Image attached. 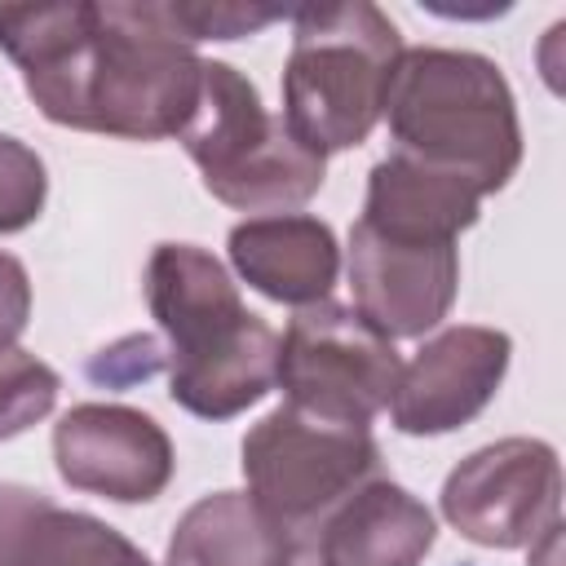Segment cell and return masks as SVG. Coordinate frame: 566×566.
<instances>
[{
	"label": "cell",
	"mask_w": 566,
	"mask_h": 566,
	"mask_svg": "<svg viewBox=\"0 0 566 566\" xmlns=\"http://www.w3.org/2000/svg\"><path fill=\"white\" fill-rule=\"evenodd\" d=\"M0 49L44 119L124 142L181 137L203 88L168 4H0Z\"/></svg>",
	"instance_id": "6da1fadb"
},
{
	"label": "cell",
	"mask_w": 566,
	"mask_h": 566,
	"mask_svg": "<svg viewBox=\"0 0 566 566\" xmlns=\"http://www.w3.org/2000/svg\"><path fill=\"white\" fill-rule=\"evenodd\" d=\"M146 305L168 340V394L190 416L230 420L274 389L279 336L212 252L159 243L146 261Z\"/></svg>",
	"instance_id": "7a4b0ae2"
},
{
	"label": "cell",
	"mask_w": 566,
	"mask_h": 566,
	"mask_svg": "<svg viewBox=\"0 0 566 566\" xmlns=\"http://www.w3.org/2000/svg\"><path fill=\"white\" fill-rule=\"evenodd\" d=\"M385 119L394 155L495 195L522 164L517 102L500 66L469 49H402Z\"/></svg>",
	"instance_id": "3957f363"
},
{
	"label": "cell",
	"mask_w": 566,
	"mask_h": 566,
	"mask_svg": "<svg viewBox=\"0 0 566 566\" xmlns=\"http://www.w3.org/2000/svg\"><path fill=\"white\" fill-rule=\"evenodd\" d=\"M398 57L402 35L376 4H305L292 13L279 115L323 159L363 146L385 115Z\"/></svg>",
	"instance_id": "277c9868"
},
{
	"label": "cell",
	"mask_w": 566,
	"mask_h": 566,
	"mask_svg": "<svg viewBox=\"0 0 566 566\" xmlns=\"http://www.w3.org/2000/svg\"><path fill=\"white\" fill-rule=\"evenodd\" d=\"M181 146L212 199L239 212H287L318 195L327 159L296 142L287 119L261 106L256 84L230 62H203V88Z\"/></svg>",
	"instance_id": "5b68a950"
},
{
	"label": "cell",
	"mask_w": 566,
	"mask_h": 566,
	"mask_svg": "<svg viewBox=\"0 0 566 566\" xmlns=\"http://www.w3.org/2000/svg\"><path fill=\"white\" fill-rule=\"evenodd\" d=\"M243 478L256 509L292 544H305L345 495L380 478V447L367 424L323 420L283 402L243 433Z\"/></svg>",
	"instance_id": "8992f818"
},
{
	"label": "cell",
	"mask_w": 566,
	"mask_h": 566,
	"mask_svg": "<svg viewBox=\"0 0 566 566\" xmlns=\"http://www.w3.org/2000/svg\"><path fill=\"white\" fill-rule=\"evenodd\" d=\"M398 349L376 327H367L349 305L318 301L296 310L279 340L274 385H283L287 407H301L340 424H371L394 398Z\"/></svg>",
	"instance_id": "52a82bcc"
},
{
	"label": "cell",
	"mask_w": 566,
	"mask_h": 566,
	"mask_svg": "<svg viewBox=\"0 0 566 566\" xmlns=\"http://www.w3.org/2000/svg\"><path fill=\"white\" fill-rule=\"evenodd\" d=\"M562 464L539 438H500L442 482V517L482 548H526L562 517Z\"/></svg>",
	"instance_id": "ba28073f"
},
{
	"label": "cell",
	"mask_w": 566,
	"mask_h": 566,
	"mask_svg": "<svg viewBox=\"0 0 566 566\" xmlns=\"http://www.w3.org/2000/svg\"><path fill=\"white\" fill-rule=\"evenodd\" d=\"M460 287L455 239L389 234L367 221L349 230V292L354 314L385 340L424 336L451 314Z\"/></svg>",
	"instance_id": "9c48e42d"
},
{
	"label": "cell",
	"mask_w": 566,
	"mask_h": 566,
	"mask_svg": "<svg viewBox=\"0 0 566 566\" xmlns=\"http://www.w3.org/2000/svg\"><path fill=\"white\" fill-rule=\"evenodd\" d=\"M53 460L66 486L115 500L146 504L172 482V442L137 407L80 402L53 429Z\"/></svg>",
	"instance_id": "30bf717a"
},
{
	"label": "cell",
	"mask_w": 566,
	"mask_h": 566,
	"mask_svg": "<svg viewBox=\"0 0 566 566\" xmlns=\"http://www.w3.org/2000/svg\"><path fill=\"white\" fill-rule=\"evenodd\" d=\"M513 340L495 327L460 323L424 340V349L398 371L389 416L411 438H433L469 424L504 385Z\"/></svg>",
	"instance_id": "8fae6325"
},
{
	"label": "cell",
	"mask_w": 566,
	"mask_h": 566,
	"mask_svg": "<svg viewBox=\"0 0 566 566\" xmlns=\"http://www.w3.org/2000/svg\"><path fill=\"white\" fill-rule=\"evenodd\" d=\"M433 513L398 482L367 478L301 544L318 566H420L433 548Z\"/></svg>",
	"instance_id": "7c38bea8"
},
{
	"label": "cell",
	"mask_w": 566,
	"mask_h": 566,
	"mask_svg": "<svg viewBox=\"0 0 566 566\" xmlns=\"http://www.w3.org/2000/svg\"><path fill=\"white\" fill-rule=\"evenodd\" d=\"M230 261L248 287L296 310L327 301L340 274L336 234L310 212H270L239 221L230 230Z\"/></svg>",
	"instance_id": "4fadbf2b"
},
{
	"label": "cell",
	"mask_w": 566,
	"mask_h": 566,
	"mask_svg": "<svg viewBox=\"0 0 566 566\" xmlns=\"http://www.w3.org/2000/svg\"><path fill=\"white\" fill-rule=\"evenodd\" d=\"M0 566H155L133 539L93 513L57 509L49 495L0 482Z\"/></svg>",
	"instance_id": "5bb4252c"
},
{
	"label": "cell",
	"mask_w": 566,
	"mask_h": 566,
	"mask_svg": "<svg viewBox=\"0 0 566 566\" xmlns=\"http://www.w3.org/2000/svg\"><path fill=\"white\" fill-rule=\"evenodd\" d=\"M478 203L482 195L469 181L389 150L367 177V203L358 221L389 234L460 239V230L478 221Z\"/></svg>",
	"instance_id": "9a60e30c"
},
{
	"label": "cell",
	"mask_w": 566,
	"mask_h": 566,
	"mask_svg": "<svg viewBox=\"0 0 566 566\" xmlns=\"http://www.w3.org/2000/svg\"><path fill=\"white\" fill-rule=\"evenodd\" d=\"M287 553L292 539L248 491H217L177 517L164 566H279Z\"/></svg>",
	"instance_id": "2e32d148"
},
{
	"label": "cell",
	"mask_w": 566,
	"mask_h": 566,
	"mask_svg": "<svg viewBox=\"0 0 566 566\" xmlns=\"http://www.w3.org/2000/svg\"><path fill=\"white\" fill-rule=\"evenodd\" d=\"M57 371L40 363L35 354L9 345L0 349V442L27 433L35 420H44L57 402Z\"/></svg>",
	"instance_id": "e0dca14e"
},
{
	"label": "cell",
	"mask_w": 566,
	"mask_h": 566,
	"mask_svg": "<svg viewBox=\"0 0 566 566\" xmlns=\"http://www.w3.org/2000/svg\"><path fill=\"white\" fill-rule=\"evenodd\" d=\"M44 195H49L44 159L27 142L0 133V234L27 230L44 212Z\"/></svg>",
	"instance_id": "ac0fdd59"
},
{
	"label": "cell",
	"mask_w": 566,
	"mask_h": 566,
	"mask_svg": "<svg viewBox=\"0 0 566 566\" xmlns=\"http://www.w3.org/2000/svg\"><path fill=\"white\" fill-rule=\"evenodd\" d=\"M177 31L199 44V40H239V35H252L279 18H292L287 9H252V4H168Z\"/></svg>",
	"instance_id": "d6986e66"
},
{
	"label": "cell",
	"mask_w": 566,
	"mask_h": 566,
	"mask_svg": "<svg viewBox=\"0 0 566 566\" xmlns=\"http://www.w3.org/2000/svg\"><path fill=\"white\" fill-rule=\"evenodd\" d=\"M31 318V279L27 265L9 252H0V349H9Z\"/></svg>",
	"instance_id": "ffe728a7"
},
{
	"label": "cell",
	"mask_w": 566,
	"mask_h": 566,
	"mask_svg": "<svg viewBox=\"0 0 566 566\" xmlns=\"http://www.w3.org/2000/svg\"><path fill=\"white\" fill-rule=\"evenodd\" d=\"M279 566H318L314 557H310V548H301V544H292V553L279 562Z\"/></svg>",
	"instance_id": "44dd1931"
}]
</instances>
